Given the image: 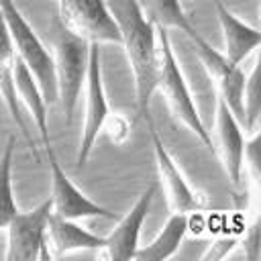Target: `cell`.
<instances>
[{
	"label": "cell",
	"mask_w": 261,
	"mask_h": 261,
	"mask_svg": "<svg viewBox=\"0 0 261 261\" xmlns=\"http://www.w3.org/2000/svg\"><path fill=\"white\" fill-rule=\"evenodd\" d=\"M157 41H159V82H157V92H161L169 104V110L173 116L188 126L210 151L214 149V141L210 133L206 130L198 106L194 102V96L190 92V86L186 82V75L179 67V61L173 53L167 29L157 27Z\"/></svg>",
	"instance_id": "2"
},
{
	"label": "cell",
	"mask_w": 261,
	"mask_h": 261,
	"mask_svg": "<svg viewBox=\"0 0 261 261\" xmlns=\"http://www.w3.org/2000/svg\"><path fill=\"white\" fill-rule=\"evenodd\" d=\"M102 130H106V135H108V139L112 143H124L130 137V122L120 112H112L110 110V114L104 120Z\"/></svg>",
	"instance_id": "21"
},
{
	"label": "cell",
	"mask_w": 261,
	"mask_h": 261,
	"mask_svg": "<svg viewBox=\"0 0 261 261\" xmlns=\"http://www.w3.org/2000/svg\"><path fill=\"white\" fill-rule=\"evenodd\" d=\"M198 59L202 61L208 77L216 86V96H220L226 106L232 110V114L243 124L245 118V104H243V92H245V71L241 65H232L222 51L214 49L202 35L192 41Z\"/></svg>",
	"instance_id": "8"
},
{
	"label": "cell",
	"mask_w": 261,
	"mask_h": 261,
	"mask_svg": "<svg viewBox=\"0 0 261 261\" xmlns=\"http://www.w3.org/2000/svg\"><path fill=\"white\" fill-rule=\"evenodd\" d=\"M243 249H245L247 259H251V261L259 259V253H261V247H259V220H255L249 226V230H247V234L243 239Z\"/></svg>",
	"instance_id": "23"
},
{
	"label": "cell",
	"mask_w": 261,
	"mask_h": 261,
	"mask_svg": "<svg viewBox=\"0 0 261 261\" xmlns=\"http://www.w3.org/2000/svg\"><path fill=\"white\" fill-rule=\"evenodd\" d=\"M243 104H245V130L259 128V114H261V92H259V59H255L251 73L245 75V92H243Z\"/></svg>",
	"instance_id": "20"
},
{
	"label": "cell",
	"mask_w": 261,
	"mask_h": 261,
	"mask_svg": "<svg viewBox=\"0 0 261 261\" xmlns=\"http://www.w3.org/2000/svg\"><path fill=\"white\" fill-rule=\"evenodd\" d=\"M145 16L159 29H177L188 35L190 41L200 37L190 16L184 10L181 0H139Z\"/></svg>",
	"instance_id": "18"
},
{
	"label": "cell",
	"mask_w": 261,
	"mask_h": 261,
	"mask_svg": "<svg viewBox=\"0 0 261 261\" xmlns=\"http://www.w3.org/2000/svg\"><path fill=\"white\" fill-rule=\"evenodd\" d=\"M55 75H57V100H61L65 124H71L77 98L86 84L90 43L71 35L67 29L57 24L55 33Z\"/></svg>",
	"instance_id": "4"
},
{
	"label": "cell",
	"mask_w": 261,
	"mask_h": 261,
	"mask_svg": "<svg viewBox=\"0 0 261 261\" xmlns=\"http://www.w3.org/2000/svg\"><path fill=\"white\" fill-rule=\"evenodd\" d=\"M57 20L71 35L88 43L120 47V29L108 8V0H57Z\"/></svg>",
	"instance_id": "5"
},
{
	"label": "cell",
	"mask_w": 261,
	"mask_h": 261,
	"mask_svg": "<svg viewBox=\"0 0 261 261\" xmlns=\"http://www.w3.org/2000/svg\"><path fill=\"white\" fill-rule=\"evenodd\" d=\"M214 128H216V143L212 151H216L230 184L239 186L243 177V153H245L247 135L243 133V124L239 122V118L232 114V110L226 106V102L220 96H216Z\"/></svg>",
	"instance_id": "12"
},
{
	"label": "cell",
	"mask_w": 261,
	"mask_h": 261,
	"mask_svg": "<svg viewBox=\"0 0 261 261\" xmlns=\"http://www.w3.org/2000/svg\"><path fill=\"white\" fill-rule=\"evenodd\" d=\"M47 151V159H49V173H51V202H53V212L63 216V218H71V220H84V218H106L112 220L114 212L106 210L104 206H100L98 202L90 200L63 171V167L59 165L53 147H45Z\"/></svg>",
	"instance_id": "9"
},
{
	"label": "cell",
	"mask_w": 261,
	"mask_h": 261,
	"mask_svg": "<svg viewBox=\"0 0 261 261\" xmlns=\"http://www.w3.org/2000/svg\"><path fill=\"white\" fill-rule=\"evenodd\" d=\"M149 130H151V141H153V153H155V163H157V171L161 181L165 184L167 190V198H169V206L173 212H184V214H192L196 210H202L206 204V198L202 192H198L188 177L184 175V171L179 169L177 161L171 157V153L165 149L163 139L159 137L153 120L147 122Z\"/></svg>",
	"instance_id": "10"
},
{
	"label": "cell",
	"mask_w": 261,
	"mask_h": 261,
	"mask_svg": "<svg viewBox=\"0 0 261 261\" xmlns=\"http://www.w3.org/2000/svg\"><path fill=\"white\" fill-rule=\"evenodd\" d=\"M214 6H216V16H218L220 31H222V41H224V51L222 53L232 65H241L261 45V33H259V29L241 20L220 0H216Z\"/></svg>",
	"instance_id": "13"
},
{
	"label": "cell",
	"mask_w": 261,
	"mask_h": 261,
	"mask_svg": "<svg viewBox=\"0 0 261 261\" xmlns=\"http://www.w3.org/2000/svg\"><path fill=\"white\" fill-rule=\"evenodd\" d=\"M155 192H157V184H151L141 192V196L135 200L130 210L116 222V226L110 230V234L104 237V245H102V249H98L100 257L112 259V261L135 259V253L139 249L141 228L147 220Z\"/></svg>",
	"instance_id": "11"
},
{
	"label": "cell",
	"mask_w": 261,
	"mask_h": 261,
	"mask_svg": "<svg viewBox=\"0 0 261 261\" xmlns=\"http://www.w3.org/2000/svg\"><path fill=\"white\" fill-rule=\"evenodd\" d=\"M239 247V239L234 237H218L210 243V247L206 249V253L202 255V259H224L228 253H232V249Z\"/></svg>",
	"instance_id": "22"
},
{
	"label": "cell",
	"mask_w": 261,
	"mask_h": 261,
	"mask_svg": "<svg viewBox=\"0 0 261 261\" xmlns=\"http://www.w3.org/2000/svg\"><path fill=\"white\" fill-rule=\"evenodd\" d=\"M108 8L120 29V47L124 49L141 118H151V98L159 82V41L157 27L145 16L139 0H108Z\"/></svg>",
	"instance_id": "1"
},
{
	"label": "cell",
	"mask_w": 261,
	"mask_h": 261,
	"mask_svg": "<svg viewBox=\"0 0 261 261\" xmlns=\"http://www.w3.org/2000/svg\"><path fill=\"white\" fill-rule=\"evenodd\" d=\"M188 232V214L184 212H171V216L165 220L157 237L149 245H139L135 259L139 261H165L175 255L179 249L184 237Z\"/></svg>",
	"instance_id": "17"
},
{
	"label": "cell",
	"mask_w": 261,
	"mask_h": 261,
	"mask_svg": "<svg viewBox=\"0 0 261 261\" xmlns=\"http://www.w3.org/2000/svg\"><path fill=\"white\" fill-rule=\"evenodd\" d=\"M104 245V237L90 232L77 220L63 218L55 212L49 216V226H47V247L53 257H63L75 251H98Z\"/></svg>",
	"instance_id": "14"
},
{
	"label": "cell",
	"mask_w": 261,
	"mask_h": 261,
	"mask_svg": "<svg viewBox=\"0 0 261 261\" xmlns=\"http://www.w3.org/2000/svg\"><path fill=\"white\" fill-rule=\"evenodd\" d=\"M0 10L6 20L16 57L31 69L35 75L47 104L57 102V75H55V57L39 39L31 22L22 16L14 0H0Z\"/></svg>",
	"instance_id": "3"
},
{
	"label": "cell",
	"mask_w": 261,
	"mask_h": 261,
	"mask_svg": "<svg viewBox=\"0 0 261 261\" xmlns=\"http://www.w3.org/2000/svg\"><path fill=\"white\" fill-rule=\"evenodd\" d=\"M84 90H86V110H84L80 149L75 155V167L77 169H82L86 165V161L90 159L94 143H96L98 135L102 133L104 120L110 114L106 90H104V77H102L100 45H96V43H90V59H88V73H86Z\"/></svg>",
	"instance_id": "7"
},
{
	"label": "cell",
	"mask_w": 261,
	"mask_h": 261,
	"mask_svg": "<svg viewBox=\"0 0 261 261\" xmlns=\"http://www.w3.org/2000/svg\"><path fill=\"white\" fill-rule=\"evenodd\" d=\"M14 86H16L18 102H22L27 106V110L31 112L33 124L37 126L39 135H41L43 147H49L51 139H49V124H47V116H49L47 114V100H45L35 75L18 57L14 61Z\"/></svg>",
	"instance_id": "16"
},
{
	"label": "cell",
	"mask_w": 261,
	"mask_h": 261,
	"mask_svg": "<svg viewBox=\"0 0 261 261\" xmlns=\"http://www.w3.org/2000/svg\"><path fill=\"white\" fill-rule=\"evenodd\" d=\"M53 212V202L51 198L43 200L39 206L33 210L20 212L10 220L6 232H8V243H6V261H49L51 253L47 247V226H49V216Z\"/></svg>",
	"instance_id": "6"
},
{
	"label": "cell",
	"mask_w": 261,
	"mask_h": 261,
	"mask_svg": "<svg viewBox=\"0 0 261 261\" xmlns=\"http://www.w3.org/2000/svg\"><path fill=\"white\" fill-rule=\"evenodd\" d=\"M12 155H14V137L10 135L0 153V230H6L10 220L18 214V206L12 190Z\"/></svg>",
	"instance_id": "19"
},
{
	"label": "cell",
	"mask_w": 261,
	"mask_h": 261,
	"mask_svg": "<svg viewBox=\"0 0 261 261\" xmlns=\"http://www.w3.org/2000/svg\"><path fill=\"white\" fill-rule=\"evenodd\" d=\"M14 61H16V53H14V45H12V39H10V33H8V27H6V20L2 16V10H0V96L12 116V120L16 122L18 130L22 133V137L27 139L35 159H39V153H37V147H35V141L31 139V133L22 120V114H20V106H18V94H16V86H14Z\"/></svg>",
	"instance_id": "15"
}]
</instances>
